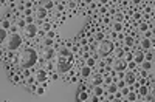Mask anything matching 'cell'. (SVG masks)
<instances>
[{
    "mask_svg": "<svg viewBox=\"0 0 155 102\" xmlns=\"http://www.w3.org/2000/svg\"><path fill=\"white\" fill-rule=\"evenodd\" d=\"M134 62L137 65H141V63L144 62V51H141V49L134 51Z\"/></svg>",
    "mask_w": 155,
    "mask_h": 102,
    "instance_id": "obj_16",
    "label": "cell"
},
{
    "mask_svg": "<svg viewBox=\"0 0 155 102\" xmlns=\"http://www.w3.org/2000/svg\"><path fill=\"white\" fill-rule=\"evenodd\" d=\"M90 97H92V93H90V91H85V90H78V96H76L78 102H88V100H90Z\"/></svg>",
    "mask_w": 155,
    "mask_h": 102,
    "instance_id": "obj_13",
    "label": "cell"
},
{
    "mask_svg": "<svg viewBox=\"0 0 155 102\" xmlns=\"http://www.w3.org/2000/svg\"><path fill=\"white\" fill-rule=\"evenodd\" d=\"M61 79H62V82L64 84H74V82H78L81 79V76H79V68L78 67H74L71 71H68L67 74H64V76H61Z\"/></svg>",
    "mask_w": 155,
    "mask_h": 102,
    "instance_id": "obj_5",
    "label": "cell"
},
{
    "mask_svg": "<svg viewBox=\"0 0 155 102\" xmlns=\"http://www.w3.org/2000/svg\"><path fill=\"white\" fill-rule=\"evenodd\" d=\"M47 85H48V84H39L36 94H37V96H44V93H45V90H47Z\"/></svg>",
    "mask_w": 155,
    "mask_h": 102,
    "instance_id": "obj_27",
    "label": "cell"
},
{
    "mask_svg": "<svg viewBox=\"0 0 155 102\" xmlns=\"http://www.w3.org/2000/svg\"><path fill=\"white\" fill-rule=\"evenodd\" d=\"M124 60L129 63V62H134V51H130V53H127L126 56H124Z\"/></svg>",
    "mask_w": 155,
    "mask_h": 102,
    "instance_id": "obj_31",
    "label": "cell"
},
{
    "mask_svg": "<svg viewBox=\"0 0 155 102\" xmlns=\"http://www.w3.org/2000/svg\"><path fill=\"white\" fill-rule=\"evenodd\" d=\"M120 91L123 93V96H124V97H127V94L130 93V88H129V87H126V88H123V90H120Z\"/></svg>",
    "mask_w": 155,
    "mask_h": 102,
    "instance_id": "obj_33",
    "label": "cell"
},
{
    "mask_svg": "<svg viewBox=\"0 0 155 102\" xmlns=\"http://www.w3.org/2000/svg\"><path fill=\"white\" fill-rule=\"evenodd\" d=\"M116 85H118L120 90H123V88H126V87H127V84H126V81H124V79H120L118 82H116Z\"/></svg>",
    "mask_w": 155,
    "mask_h": 102,
    "instance_id": "obj_32",
    "label": "cell"
},
{
    "mask_svg": "<svg viewBox=\"0 0 155 102\" xmlns=\"http://www.w3.org/2000/svg\"><path fill=\"white\" fill-rule=\"evenodd\" d=\"M153 67H155V63H153V62H147V60H144L141 65H138L140 70L147 71V73H152V71H153Z\"/></svg>",
    "mask_w": 155,
    "mask_h": 102,
    "instance_id": "obj_18",
    "label": "cell"
},
{
    "mask_svg": "<svg viewBox=\"0 0 155 102\" xmlns=\"http://www.w3.org/2000/svg\"><path fill=\"white\" fill-rule=\"evenodd\" d=\"M2 102H9V100L8 99H2Z\"/></svg>",
    "mask_w": 155,
    "mask_h": 102,
    "instance_id": "obj_37",
    "label": "cell"
},
{
    "mask_svg": "<svg viewBox=\"0 0 155 102\" xmlns=\"http://www.w3.org/2000/svg\"><path fill=\"white\" fill-rule=\"evenodd\" d=\"M124 28H126V23H118V22H113L112 23V27H110V30L113 31V33H123L124 31Z\"/></svg>",
    "mask_w": 155,
    "mask_h": 102,
    "instance_id": "obj_20",
    "label": "cell"
},
{
    "mask_svg": "<svg viewBox=\"0 0 155 102\" xmlns=\"http://www.w3.org/2000/svg\"><path fill=\"white\" fill-rule=\"evenodd\" d=\"M64 45H65L68 49H73V46H74V39H64Z\"/></svg>",
    "mask_w": 155,
    "mask_h": 102,
    "instance_id": "obj_28",
    "label": "cell"
},
{
    "mask_svg": "<svg viewBox=\"0 0 155 102\" xmlns=\"http://www.w3.org/2000/svg\"><path fill=\"white\" fill-rule=\"evenodd\" d=\"M39 31H41L39 25L37 23H33V25H28L27 30H25L22 34L25 37V40H36V37L39 36Z\"/></svg>",
    "mask_w": 155,
    "mask_h": 102,
    "instance_id": "obj_6",
    "label": "cell"
},
{
    "mask_svg": "<svg viewBox=\"0 0 155 102\" xmlns=\"http://www.w3.org/2000/svg\"><path fill=\"white\" fill-rule=\"evenodd\" d=\"M88 81V84L92 85V87H99V85H104V76L102 74H98V73H95L90 79H87Z\"/></svg>",
    "mask_w": 155,
    "mask_h": 102,
    "instance_id": "obj_11",
    "label": "cell"
},
{
    "mask_svg": "<svg viewBox=\"0 0 155 102\" xmlns=\"http://www.w3.org/2000/svg\"><path fill=\"white\" fill-rule=\"evenodd\" d=\"M93 74H95V70H93V68H90V67H87V65H84V67L79 68V76H81V79H82V81L90 79Z\"/></svg>",
    "mask_w": 155,
    "mask_h": 102,
    "instance_id": "obj_9",
    "label": "cell"
},
{
    "mask_svg": "<svg viewBox=\"0 0 155 102\" xmlns=\"http://www.w3.org/2000/svg\"><path fill=\"white\" fill-rule=\"evenodd\" d=\"M85 65L95 70V67L98 65V57H93V56H92V57H90V59H87V60H85Z\"/></svg>",
    "mask_w": 155,
    "mask_h": 102,
    "instance_id": "obj_23",
    "label": "cell"
},
{
    "mask_svg": "<svg viewBox=\"0 0 155 102\" xmlns=\"http://www.w3.org/2000/svg\"><path fill=\"white\" fill-rule=\"evenodd\" d=\"M137 93H138V97H140V99H146L147 94H149V85H141L140 90H138Z\"/></svg>",
    "mask_w": 155,
    "mask_h": 102,
    "instance_id": "obj_21",
    "label": "cell"
},
{
    "mask_svg": "<svg viewBox=\"0 0 155 102\" xmlns=\"http://www.w3.org/2000/svg\"><path fill=\"white\" fill-rule=\"evenodd\" d=\"M123 97H124V96H123V93H121V91H118V93L115 94V99H123Z\"/></svg>",
    "mask_w": 155,
    "mask_h": 102,
    "instance_id": "obj_34",
    "label": "cell"
},
{
    "mask_svg": "<svg viewBox=\"0 0 155 102\" xmlns=\"http://www.w3.org/2000/svg\"><path fill=\"white\" fill-rule=\"evenodd\" d=\"M144 60L147 62H155V53L150 49V51H144Z\"/></svg>",
    "mask_w": 155,
    "mask_h": 102,
    "instance_id": "obj_25",
    "label": "cell"
},
{
    "mask_svg": "<svg viewBox=\"0 0 155 102\" xmlns=\"http://www.w3.org/2000/svg\"><path fill=\"white\" fill-rule=\"evenodd\" d=\"M150 27H152V23H150L149 20H143L141 23L137 25V31H138L140 34H144V33H147V31L150 30Z\"/></svg>",
    "mask_w": 155,
    "mask_h": 102,
    "instance_id": "obj_12",
    "label": "cell"
},
{
    "mask_svg": "<svg viewBox=\"0 0 155 102\" xmlns=\"http://www.w3.org/2000/svg\"><path fill=\"white\" fill-rule=\"evenodd\" d=\"M138 102H147V99H140Z\"/></svg>",
    "mask_w": 155,
    "mask_h": 102,
    "instance_id": "obj_36",
    "label": "cell"
},
{
    "mask_svg": "<svg viewBox=\"0 0 155 102\" xmlns=\"http://www.w3.org/2000/svg\"><path fill=\"white\" fill-rule=\"evenodd\" d=\"M124 81L127 84V87H132L137 81H138V74L135 71H130V70H127L126 71V76H124Z\"/></svg>",
    "mask_w": 155,
    "mask_h": 102,
    "instance_id": "obj_10",
    "label": "cell"
},
{
    "mask_svg": "<svg viewBox=\"0 0 155 102\" xmlns=\"http://www.w3.org/2000/svg\"><path fill=\"white\" fill-rule=\"evenodd\" d=\"M34 76H36L37 84H50V73L45 68H37Z\"/></svg>",
    "mask_w": 155,
    "mask_h": 102,
    "instance_id": "obj_7",
    "label": "cell"
},
{
    "mask_svg": "<svg viewBox=\"0 0 155 102\" xmlns=\"http://www.w3.org/2000/svg\"><path fill=\"white\" fill-rule=\"evenodd\" d=\"M8 34H9V33H8L6 30H0V40H2V43H3L5 40H6V37H8Z\"/></svg>",
    "mask_w": 155,
    "mask_h": 102,
    "instance_id": "obj_30",
    "label": "cell"
},
{
    "mask_svg": "<svg viewBox=\"0 0 155 102\" xmlns=\"http://www.w3.org/2000/svg\"><path fill=\"white\" fill-rule=\"evenodd\" d=\"M140 49L141 51H150L152 49V39H146V37H143L140 42Z\"/></svg>",
    "mask_w": 155,
    "mask_h": 102,
    "instance_id": "obj_15",
    "label": "cell"
},
{
    "mask_svg": "<svg viewBox=\"0 0 155 102\" xmlns=\"http://www.w3.org/2000/svg\"><path fill=\"white\" fill-rule=\"evenodd\" d=\"M39 49L34 46H28L23 48L22 51H19V68H34L37 67L39 62Z\"/></svg>",
    "mask_w": 155,
    "mask_h": 102,
    "instance_id": "obj_1",
    "label": "cell"
},
{
    "mask_svg": "<svg viewBox=\"0 0 155 102\" xmlns=\"http://www.w3.org/2000/svg\"><path fill=\"white\" fill-rule=\"evenodd\" d=\"M152 73H153V76H155V67H153V71H152Z\"/></svg>",
    "mask_w": 155,
    "mask_h": 102,
    "instance_id": "obj_38",
    "label": "cell"
},
{
    "mask_svg": "<svg viewBox=\"0 0 155 102\" xmlns=\"http://www.w3.org/2000/svg\"><path fill=\"white\" fill-rule=\"evenodd\" d=\"M106 87L104 85H99V87H93L92 88V94L98 96V97H106Z\"/></svg>",
    "mask_w": 155,
    "mask_h": 102,
    "instance_id": "obj_17",
    "label": "cell"
},
{
    "mask_svg": "<svg viewBox=\"0 0 155 102\" xmlns=\"http://www.w3.org/2000/svg\"><path fill=\"white\" fill-rule=\"evenodd\" d=\"M0 25H2V27H0V30H6V31H9L11 27H12L14 23H12V20H2V23H0Z\"/></svg>",
    "mask_w": 155,
    "mask_h": 102,
    "instance_id": "obj_24",
    "label": "cell"
},
{
    "mask_svg": "<svg viewBox=\"0 0 155 102\" xmlns=\"http://www.w3.org/2000/svg\"><path fill=\"white\" fill-rule=\"evenodd\" d=\"M3 48H6L8 51H12V53H19V51L23 49L25 46V37L22 33H16V34H8L6 40L2 43Z\"/></svg>",
    "mask_w": 155,
    "mask_h": 102,
    "instance_id": "obj_2",
    "label": "cell"
},
{
    "mask_svg": "<svg viewBox=\"0 0 155 102\" xmlns=\"http://www.w3.org/2000/svg\"><path fill=\"white\" fill-rule=\"evenodd\" d=\"M152 42H155V37H153V39H152Z\"/></svg>",
    "mask_w": 155,
    "mask_h": 102,
    "instance_id": "obj_39",
    "label": "cell"
},
{
    "mask_svg": "<svg viewBox=\"0 0 155 102\" xmlns=\"http://www.w3.org/2000/svg\"><path fill=\"white\" fill-rule=\"evenodd\" d=\"M39 57L45 62H54L58 60V51L54 49V46H44L39 49Z\"/></svg>",
    "mask_w": 155,
    "mask_h": 102,
    "instance_id": "obj_4",
    "label": "cell"
},
{
    "mask_svg": "<svg viewBox=\"0 0 155 102\" xmlns=\"http://www.w3.org/2000/svg\"><path fill=\"white\" fill-rule=\"evenodd\" d=\"M112 70H115L116 73H124L127 71V62L124 59H113L112 62Z\"/></svg>",
    "mask_w": 155,
    "mask_h": 102,
    "instance_id": "obj_8",
    "label": "cell"
},
{
    "mask_svg": "<svg viewBox=\"0 0 155 102\" xmlns=\"http://www.w3.org/2000/svg\"><path fill=\"white\" fill-rule=\"evenodd\" d=\"M113 49H115V42L106 39V40L96 43L95 53L98 54V59H106V57H109V56L113 53Z\"/></svg>",
    "mask_w": 155,
    "mask_h": 102,
    "instance_id": "obj_3",
    "label": "cell"
},
{
    "mask_svg": "<svg viewBox=\"0 0 155 102\" xmlns=\"http://www.w3.org/2000/svg\"><path fill=\"white\" fill-rule=\"evenodd\" d=\"M54 12H56V14H62V12H67V2H65V0H56Z\"/></svg>",
    "mask_w": 155,
    "mask_h": 102,
    "instance_id": "obj_14",
    "label": "cell"
},
{
    "mask_svg": "<svg viewBox=\"0 0 155 102\" xmlns=\"http://www.w3.org/2000/svg\"><path fill=\"white\" fill-rule=\"evenodd\" d=\"M106 91H107L109 94H116V93L120 91V88H118V85H116V84L113 82V84H110V85L106 88Z\"/></svg>",
    "mask_w": 155,
    "mask_h": 102,
    "instance_id": "obj_22",
    "label": "cell"
},
{
    "mask_svg": "<svg viewBox=\"0 0 155 102\" xmlns=\"http://www.w3.org/2000/svg\"><path fill=\"white\" fill-rule=\"evenodd\" d=\"M110 102H123V99H113V100H110Z\"/></svg>",
    "mask_w": 155,
    "mask_h": 102,
    "instance_id": "obj_35",
    "label": "cell"
},
{
    "mask_svg": "<svg viewBox=\"0 0 155 102\" xmlns=\"http://www.w3.org/2000/svg\"><path fill=\"white\" fill-rule=\"evenodd\" d=\"M112 56H113L115 59H124V56H126L124 46H118V48H115V49H113V53H112Z\"/></svg>",
    "mask_w": 155,
    "mask_h": 102,
    "instance_id": "obj_19",
    "label": "cell"
},
{
    "mask_svg": "<svg viewBox=\"0 0 155 102\" xmlns=\"http://www.w3.org/2000/svg\"><path fill=\"white\" fill-rule=\"evenodd\" d=\"M127 99H129V102H138V100H140L137 91H130V93L127 94Z\"/></svg>",
    "mask_w": 155,
    "mask_h": 102,
    "instance_id": "obj_26",
    "label": "cell"
},
{
    "mask_svg": "<svg viewBox=\"0 0 155 102\" xmlns=\"http://www.w3.org/2000/svg\"><path fill=\"white\" fill-rule=\"evenodd\" d=\"M127 70H130V71H138V65H137V63L135 62H129L127 63Z\"/></svg>",
    "mask_w": 155,
    "mask_h": 102,
    "instance_id": "obj_29",
    "label": "cell"
}]
</instances>
